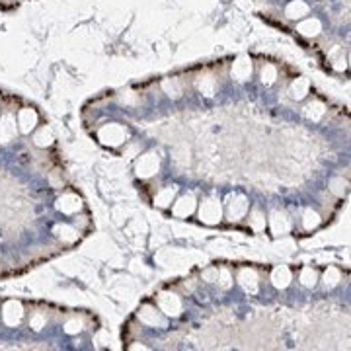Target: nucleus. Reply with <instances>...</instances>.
<instances>
[{
    "mask_svg": "<svg viewBox=\"0 0 351 351\" xmlns=\"http://www.w3.org/2000/svg\"><path fill=\"white\" fill-rule=\"evenodd\" d=\"M98 137H100V141H102L103 145L119 146L127 141L129 133H127L125 127H121V125H117V123H109V125H103L102 129H100V135H98Z\"/></svg>",
    "mask_w": 351,
    "mask_h": 351,
    "instance_id": "obj_1",
    "label": "nucleus"
},
{
    "mask_svg": "<svg viewBox=\"0 0 351 351\" xmlns=\"http://www.w3.org/2000/svg\"><path fill=\"white\" fill-rule=\"evenodd\" d=\"M160 170V158L156 152H146L137 160V176L139 178H150Z\"/></svg>",
    "mask_w": 351,
    "mask_h": 351,
    "instance_id": "obj_2",
    "label": "nucleus"
},
{
    "mask_svg": "<svg viewBox=\"0 0 351 351\" xmlns=\"http://www.w3.org/2000/svg\"><path fill=\"white\" fill-rule=\"evenodd\" d=\"M199 219L205 224H217L222 219V207L217 199H207L199 207Z\"/></svg>",
    "mask_w": 351,
    "mask_h": 351,
    "instance_id": "obj_3",
    "label": "nucleus"
},
{
    "mask_svg": "<svg viewBox=\"0 0 351 351\" xmlns=\"http://www.w3.org/2000/svg\"><path fill=\"white\" fill-rule=\"evenodd\" d=\"M158 308L166 316H178L182 312V301L174 292H160L158 295Z\"/></svg>",
    "mask_w": 351,
    "mask_h": 351,
    "instance_id": "obj_4",
    "label": "nucleus"
},
{
    "mask_svg": "<svg viewBox=\"0 0 351 351\" xmlns=\"http://www.w3.org/2000/svg\"><path fill=\"white\" fill-rule=\"evenodd\" d=\"M2 318L8 326H18L24 318V308L18 301H8L2 308Z\"/></svg>",
    "mask_w": 351,
    "mask_h": 351,
    "instance_id": "obj_5",
    "label": "nucleus"
},
{
    "mask_svg": "<svg viewBox=\"0 0 351 351\" xmlns=\"http://www.w3.org/2000/svg\"><path fill=\"white\" fill-rule=\"evenodd\" d=\"M80 207H82L80 197H78V195H73V193H67V195H63V197H58L57 199V209L61 213H65V215H74V213H78Z\"/></svg>",
    "mask_w": 351,
    "mask_h": 351,
    "instance_id": "obj_6",
    "label": "nucleus"
},
{
    "mask_svg": "<svg viewBox=\"0 0 351 351\" xmlns=\"http://www.w3.org/2000/svg\"><path fill=\"white\" fill-rule=\"evenodd\" d=\"M16 133H18V125L12 115H4L0 119V143L6 145L10 141H14Z\"/></svg>",
    "mask_w": 351,
    "mask_h": 351,
    "instance_id": "obj_7",
    "label": "nucleus"
},
{
    "mask_svg": "<svg viewBox=\"0 0 351 351\" xmlns=\"http://www.w3.org/2000/svg\"><path fill=\"white\" fill-rule=\"evenodd\" d=\"M232 76L238 82H246L252 76V61L248 57H238L232 65Z\"/></svg>",
    "mask_w": 351,
    "mask_h": 351,
    "instance_id": "obj_8",
    "label": "nucleus"
},
{
    "mask_svg": "<svg viewBox=\"0 0 351 351\" xmlns=\"http://www.w3.org/2000/svg\"><path fill=\"white\" fill-rule=\"evenodd\" d=\"M195 207H197L195 197L193 195H184L174 203V215L176 217H190V215H193Z\"/></svg>",
    "mask_w": 351,
    "mask_h": 351,
    "instance_id": "obj_9",
    "label": "nucleus"
},
{
    "mask_svg": "<svg viewBox=\"0 0 351 351\" xmlns=\"http://www.w3.org/2000/svg\"><path fill=\"white\" fill-rule=\"evenodd\" d=\"M246 213H248V199L242 195H236L228 203V217L232 220H240Z\"/></svg>",
    "mask_w": 351,
    "mask_h": 351,
    "instance_id": "obj_10",
    "label": "nucleus"
},
{
    "mask_svg": "<svg viewBox=\"0 0 351 351\" xmlns=\"http://www.w3.org/2000/svg\"><path fill=\"white\" fill-rule=\"evenodd\" d=\"M37 125V113L33 111V109H22L20 113H18V127H20V131L22 133H31V129Z\"/></svg>",
    "mask_w": 351,
    "mask_h": 351,
    "instance_id": "obj_11",
    "label": "nucleus"
},
{
    "mask_svg": "<svg viewBox=\"0 0 351 351\" xmlns=\"http://www.w3.org/2000/svg\"><path fill=\"white\" fill-rule=\"evenodd\" d=\"M269 226H271V230H273V234H277V236H281V234H287L289 232V228H291V222H289V219L283 215V213H273L271 217H269Z\"/></svg>",
    "mask_w": 351,
    "mask_h": 351,
    "instance_id": "obj_12",
    "label": "nucleus"
},
{
    "mask_svg": "<svg viewBox=\"0 0 351 351\" xmlns=\"http://www.w3.org/2000/svg\"><path fill=\"white\" fill-rule=\"evenodd\" d=\"M238 283L242 285V289L248 292H256L258 291V275L254 269H242L240 275H238Z\"/></svg>",
    "mask_w": 351,
    "mask_h": 351,
    "instance_id": "obj_13",
    "label": "nucleus"
},
{
    "mask_svg": "<svg viewBox=\"0 0 351 351\" xmlns=\"http://www.w3.org/2000/svg\"><path fill=\"white\" fill-rule=\"evenodd\" d=\"M139 318L143 324L146 326H162L164 322H162V316L158 314V310L154 307H143L141 308V312H139Z\"/></svg>",
    "mask_w": 351,
    "mask_h": 351,
    "instance_id": "obj_14",
    "label": "nucleus"
},
{
    "mask_svg": "<svg viewBox=\"0 0 351 351\" xmlns=\"http://www.w3.org/2000/svg\"><path fill=\"white\" fill-rule=\"evenodd\" d=\"M271 283H273L277 289H285V287L291 283V271H289V267H285V265L275 267L273 273H271Z\"/></svg>",
    "mask_w": 351,
    "mask_h": 351,
    "instance_id": "obj_15",
    "label": "nucleus"
},
{
    "mask_svg": "<svg viewBox=\"0 0 351 351\" xmlns=\"http://www.w3.org/2000/svg\"><path fill=\"white\" fill-rule=\"evenodd\" d=\"M297 29H299L303 35H307V37H314V35H318L322 31V24H320V20H316V18H308L305 22H301Z\"/></svg>",
    "mask_w": 351,
    "mask_h": 351,
    "instance_id": "obj_16",
    "label": "nucleus"
},
{
    "mask_svg": "<svg viewBox=\"0 0 351 351\" xmlns=\"http://www.w3.org/2000/svg\"><path fill=\"white\" fill-rule=\"evenodd\" d=\"M308 4L307 2H303V0H292L291 4L287 6V16L291 18V20H301V18H305L308 14Z\"/></svg>",
    "mask_w": 351,
    "mask_h": 351,
    "instance_id": "obj_17",
    "label": "nucleus"
},
{
    "mask_svg": "<svg viewBox=\"0 0 351 351\" xmlns=\"http://www.w3.org/2000/svg\"><path fill=\"white\" fill-rule=\"evenodd\" d=\"M197 88H199L201 94H205V96L211 98V96L215 94V90H217V82H215L213 76L205 74V76H199V80H197Z\"/></svg>",
    "mask_w": 351,
    "mask_h": 351,
    "instance_id": "obj_18",
    "label": "nucleus"
},
{
    "mask_svg": "<svg viewBox=\"0 0 351 351\" xmlns=\"http://www.w3.org/2000/svg\"><path fill=\"white\" fill-rule=\"evenodd\" d=\"M307 94H308V80L307 78H297L291 84V98L303 100Z\"/></svg>",
    "mask_w": 351,
    "mask_h": 351,
    "instance_id": "obj_19",
    "label": "nucleus"
},
{
    "mask_svg": "<svg viewBox=\"0 0 351 351\" xmlns=\"http://www.w3.org/2000/svg\"><path fill=\"white\" fill-rule=\"evenodd\" d=\"M55 234L63 242H74L78 238V232L74 230L73 226H69V224H57L55 226Z\"/></svg>",
    "mask_w": 351,
    "mask_h": 351,
    "instance_id": "obj_20",
    "label": "nucleus"
},
{
    "mask_svg": "<svg viewBox=\"0 0 351 351\" xmlns=\"http://www.w3.org/2000/svg\"><path fill=\"white\" fill-rule=\"evenodd\" d=\"M174 195H176V188H164L162 191L156 193L154 203L158 205V207H170L172 201H174Z\"/></svg>",
    "mask_w": 351,
    "mask_h": 351,
    "instance_id": "obj_21",
    "label": "nucleus"
},
{
    "mask_svg": "<svg viewBox=\"0 0 351 351\" xmlns=\"http://www.w3.org/2000/svg\"><path fill=\"white\" fill-rule=\"evenodd\" d=\"M324 111H326V107H324V103L320 102H310L305 107V115L308 119H312V121H318L322 115H324Z\"/></svg>",
    "mask_w": 351,
    "mask_h": 351,
    "instance_id": "obj_22",
    "label": "nucleus"
},
{
    "mask_svg": "<svg viewBox=\"0 0 351 351\" xmlns=\"http://www.w3.org/2000/svg\"><path fill=\"white\" fill-rule=\"evenodd\" d=\"M33 141H35V145L37 146L45 148V146H49L51 143H53V131H51L49 127H43L41 131L33 137Z\"/></svg>",
    "mask_w": 351,
    "mask_h": 351,
    "instance_id": "obj_23",
    "label": "nucleus"
},
{
    "mask_svg": "<svg viewBox=\"0 0 351 351\" xmlns=\"http://www.w3.org/2000/svg\"><path fill=\"white\" fill-rule=\"evenodd\" d=\"M339 281H341L339 269H337V267H328L326 273H324V285H326V287H336Z\"/></svg>",
    "mask_w": 351,
    "mask_h": 351,
    "instance_id": "obj_24",
    "label": "nucleus"
},
{
    "mask_svg": "<svg viewBox=\"0 0 351 351\" xmlns=\"http://www.w3.org/2000/svg\"><path fill=\"white\" fill-rule=\"evenodd\" d=\"M303 224H305V228H307V230H312V228H316V226L320 224V215H318L316 211L308 209L307 213H305V217H303Z\"/></svg>",
    "mask_w": 351,
    "mask_h": 351,
    "instance_id": "obj_25",
    "label": "nucleus"
},
{
    "mask_svg": "<svg viewBox=\"0 0 351 351\" xmlns=\"http://www.w3.org/2000/svg\"><path fill=\"white\" fill-rule=\"evenodd\" d=\"M260 76H262L263 84L269 86V84H273V82L277 80V69H275L273 65H265L262 69V74H260Z\"/></svg>",
    "mask_w": 351,
    "mask_h": 351,
    "instance_id": "obj_26",
    "label": "nucleus"
},
{
    "mask_svg": "<svg viewBox=\"0 0 351 351\" xmlns=\"http://www.w3.org/2000/svg\"><path fill=\"white\" fill-rule=\"evenodd\" d=\"M316 281H318L316 271H314L312 267H305V269H303V273H301V283H303L305 287H314V285H316Z\"/></svg>",
    "mask_w": 351,
    "mask_h": 351,
    "instance_id": "obj_27",
    "label": "nucleus"
},
{
    "mask_svg": "<svg viewBox=\"0 0 351 351\" xmlns=\"http://www.w3.org/2000/svg\"><path fill=\"white\" fill-rule=\"evenodd\" d=\"M330 190H332V193H336L337 197H343L345 190H347V182H343L341 178H334L330 182Z\"/></svg>",
    "mask_w": 351,
    "mask_h": 351,
    "instance_id": "obj_28",
    "label": "nucleus"
},
{
    "mask_svg": "<svg viewBox=\"0 0 351 351\" xmlns=\"http://www.w3.org/2000/svg\"><path fill=\"white\" fill-rule=\"evenodd\" d=\"M250 224H252L254 230H262V228H265V217L260 211H254L252 217H250Z\"/></svg>",
    "mask_w": 351,
    "mask_h": 351,
    "instance_id": "obj_29",
    "label": "nucleus"
},
{
    "mask_svg": "<svg viewBox=\"0 0 351 351\" xmlns=\"http://www.w3.org/2000/svg\"><path fill=\"white\" fill-rule=\"evenodd\" d=\"M164 90L168 92V96H174V98H178L180 94H182V88H180V84H178V80H164Z\"/></svg>",
    "mask_w": 351,
    "mask_h": 351,
    "instance_id": "obj_30",
    "label": "nucleus"
},
{
    "mask_svg": "<svg viewBox=\"0 0 351 351\" xmlns=\"http://www.w3.org/2000/svg\"><path fill=\"white\" fill-rule=\"evenodd\" d=\"M45 324H47V318H45L43 314H39V312H35L33 316H31V320H29V326L35 330V332H39V330H43Z\"/></svg>",
    "mask_w": 351,
    "mask_h": 351,
    "instance_id": "obj_31",
    "label": "nucleus"
},
{
    "mask_svg": "<svg viewBox=\"0 0 351 351\" xmlns=\"http://www.w3.org/2000/svg\"><path fill=\"white\" fill-rule=\"evenodd\" d=\"M80 330H82V322L76 320V318H74V320H69L65 324V332L71 334V336H73V334H78Z\"/></svg>",
    "mask_w": 351,
    "mask_h": 351,
    "instance_id": "obj_32",
    "label": "nucleus"
},
{
    "mask_svg": "<svg viewBox=\"0 0 351 351\" xmlns=\"http://www.w3.org/2000/svg\"><path fill=\"white\" fill-rule=\"evenodd\" d=\"M217 281L220 283V287H222V289H228V287H230V283H232V279H230V273H228L226 269H220Z\"/></svg>",
    "mask_w": 351,
    "mask_h": 351,
    "instance_id": "obj_33",
    "label": "nucleus"
},
{
    "mask_svg": "<svg viewBox=\"0 0 351 351\" xmlns=\"http://www.w3.org/2000/svg\"><path fill=\"white\" fill-rule=\"evenodd\" d=\"M203 277L209 279V281H217V277H219V269H209V271H205Z\"/></svg>",
    "mask_w": 351,
    "mask_h": 351,
    "instance_id": "obj_34",
    "label": "nucleus"
}]
</instances>
